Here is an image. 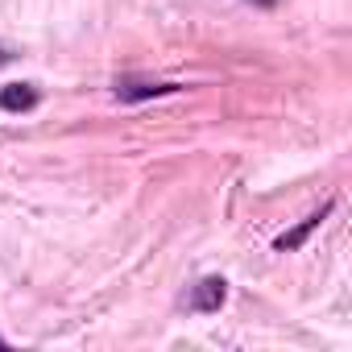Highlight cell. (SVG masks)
Listing matches in <instances>:
<instances>
[{
	"instance_id": "1",
	"label": "cell",
	"mask_w": 352,
	"mask_h": 352,
	"mask_svg": "<svg viewBox=\"0 0 352 352\" xmlns=\"http://www.w3.org/2000/svg\"><path fill=\"white\" fill-rule=\"evenodd\" d=\"M116 100L120 104H145V100H162V96H174V91H183L179 83H157V79H137V75H120L112 83Z\"/></svg>"
},
{
	"instance_id": "2",
	"label": "cell",
	"mask_w": 352,
	"mask_h": 352,
	"mask_svg": "<svg viewBox=\"0 0 352 352\" xmlns=\"http://www.w3.org/2000/svg\"><path fill=\"white\" fill-rule=\"evenodd\" d=\"M224 298H228V282L212 274V278H199V282L191 286V294H187V311H195V315H212V311L224 307Z\"/></svg>"
},
{
	"instance_id": "3",
	"label": "cell",
	"mask_w": 352,
	"mask_h": 352,
	"mask_svg": "<svg viewBox=\"0 0 352 352\" xmlns=\"http://www.w3.org/2000/svg\"><path fill=\"white\" fill-rule=\"evenodd\" d=\"M331 212H336V204H323V208H319V212H311V216H307L298 228L282 232V236L274 241V249H278V253H294V249H298V245H302V241H307V236H311V232H315V228L327 220V216H331Z\"/></svg>"
},
{
	"instance_id": "4",
	"label": "cell",
	"mask_w": 352,
	"mask_h": 352,
	"mask_svg": "<svg viewBox=\"0 0 352 352\" xmlns=\"http://www.w3.org/2000/svg\"><path fill=\"white\" fill-rule=\"evenodd\" d=\"M38 87L34 83H9L0 87V112H34L38 108Z\"/></svg>"
},
{
	"instance_id": "5",
	"label": "cell",
	"mask_w": 352,
	"mask_h": 352,
	"mask_svg": "<svg viewBox=\"0 0 352 352\" xmlns=\"http://www.w3.org/2000/svg\"><path fill=\"white\" fill-rule=\"evenodd\" d=\"M13 54H17V50H9V46H0V67H5V63H13Z\"/></svg>"
},
{
	"instance_id": "6",
	"label": "cell",
	"mask_w": 352,
	"mask_h": 352,
	"mask_svg": "<svg viewBox=\"0 0 352 352\" xmlns=\"http://www.w3.org/2000/svg\"><path fill=\"white\" fill-rule=\"evenodd\" d=\"M249 5H257V9H274L278 0H249Z\"/></svg>"
},
{
	"instance_id": "7",
	"label": "cell",
	"mask_w": 352,
	"mask_h": 352,
	"mask_svg": "<svg viewBox=\"0 0 352 352\" xmlns=\"http://www.w3.org/2000/svg\"><path fill=\"white\" fill-rule=\"evenodd\" d=\"M5 348H9V340H5V336H0V352H5Z\"/></svg>"
}]
</instances>
